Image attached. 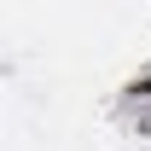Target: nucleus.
I'll return each instance as SVG.
<instances>
[]
</instances>
